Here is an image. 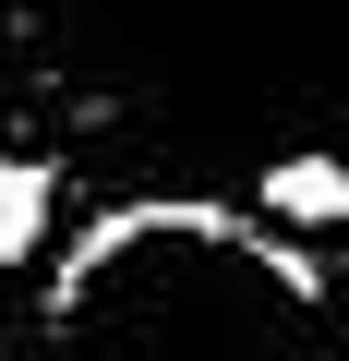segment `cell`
<instances>
[{
  "mask_svg": "<svg viewBox=\"0 0 349 361\" xmlns=\"http://www.w3.org/2000/svg\"><path fill=\"white\" fill-rule=\"evenodd\" d=\"M13 121L133 193H253L349 169V0H0Z\"/></svg>",
  "mask_w": 349,
  "mask_h": 361,
  "instance_id": "6da1fadb",
  "label": "cell"
},
{
  "mask_svg": "<svg viewBox=\"0 0 349 361\" xmlns=\"http://www.w3.org/2000/svg\"><path fill=\"white\" fill-rule=\"evenodd\" d=\"M25 361H349V277L229 193H121L25 313Z\"/></svg>",
  "mask_w": 349,
  "mask_h": 361,
  "instance_id": "7a4b0ae2",
  "label": "cell"
},
{
  "mask_svg": "<svg viewBox=\"0 0 349 361\" xmlns=\"http://www.w3.org/2000/svg\"><path fill=\"white\" fill-rule=\"evenodd\" d=\"M49 217H61L49 145H13V133H0V265H37L49 253Z\"/></svg>",
  "mask_w": 349,
  "mask_h": 361,
  "instance_id": "3957f363",
  "label": "cell"
},
{
  "mask_svg": "<svg viewBox=\"0 0 349 361\" xmlns=\"http://www.w3.org/2000/svg\"><path fill=\"white\" fill-rule=\"evenodd\" d=\"M0 361H25V337H13V325H0Z\"/></svg>",
  "mask_w": 349,
  "mask_h": 361,
  "instance_id": "277c9868",
  "label": "cell"
},
{
  "mask_svg": "<svg viewBox=\"0 0 349 361\" xmlns=\"http://www.w3.org/2000/svg\"><path fill=\"white\" fill-rule=\"evenodd\" d=\"M337 277H349V253H337Z\"/></svg>",
  "mask_w": 349,
  "mask_h": 361,
  "instance_id": "5b68a950",
  "label": "cell"
}]
</instances>
